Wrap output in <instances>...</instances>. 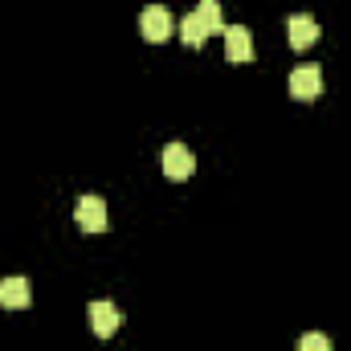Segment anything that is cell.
Here are the masks:
<instances>
[{"instance_id": "obj_11", "label": "cell", "mask_w": 351, "mask_h": 351, "mask_svg": "<svg viewBox=\"0 0 351 351\" xmlns=\"http://www.w3.org/2000/svg\"><path fill=\"white\" fill-rule=\"evenodd\" d=\"M298 351H331V339H327L323 331H306V335L298 339Z\"/></svg>"}, {"instance_id": "obj_4", "label": "cell", "mask_w": 351, "mask_h": 351, "mask_svg": "<svg viewBox=\"0 0 351 351\" xmlns=\"http://www.w3.org/2000/svg\"><path fill=\"white\" fill-rule=\"evenodd\" d=\"M192 168H196V160H192V152H188L184 143H168V147H164V176H168V180L184 184V180L192 176Z\"/></svg>"}, {"instance_id": "obj_6", "label": "cell", "mask_w": 351, "mask_h": 351, "mask_svg": "<svg viewBox=\"0 0 351 351\" xmlns=\"http://www.w3.org/2000/svg\"><path fill=\"white\" fill-rule=\"evenodd\" d=\"M319 90H323V70L319 66H298L294 74H290V94L294 98H319Z\"/></svg>"}, {"instance_id": "obj_8", "label": "cell", "mask_w": 351, "mask_h": 351, "mask_svg": "<svg viewBox=\"0 0 351 351\" xmlns=\"http://www.w3.org/2000/svg\"><path fill=\"white\" fill-rule=\"evenodd\" d=\"M29 298H33V290H29L25 278H4V282H0V306H8V311H25Z\"/></svg>"}, {"instance_id": "obj_5", "label": "cell", "mask_w": 351, "mask_h": 351, "mask_svg": "<svg viewBox=\"0 0 351 351\" xmlns=\"http://www.w3.org/2000/svg\"><path fill=\"white\" fill-rule=\"evenodd\" d=\"M225 58L229 62H250L254 58V37H250V29L245 25H225Z\"/></svg>"}, {"instance_id": "obj_2", "label": "cell", "mask_w": 351, "mask_h": 351, "mask_svg": "<svg viewBox=\"0 0 351 351\" xmlns=\"http://www.w3.org/2000/svg\"><path fill=\"white\" fill-rule=\"evenodd\" d=\"M90 327H94V335H98V339H110V335L123 327V311H119L114 302L98 298V302H90Z\"/></svg>"}, {"instance_id": "obj_3", "label": "cell", "mask_w": 351, "mask_h": 351, "mask_svg": "<svg viewBox=\"0 0 351 351\" xmlns=\"http://www.w3.org/2000/svg\"><path fill=\"white\" fill-rule=\"evenodd\" d=\"M74 217H78V225L86 229V233H102L106 229V204H102V196H78V204H74Z\"/></svg>"}, {"instance_id": "obj_7", "label": "cell", "mask_w": 351, "mask_h": 351, "mask_svg": "<svg viewBox=\"0 0 351 351\" xmlns=\"http://www.w3.org/2000/svg\"><path fill=\"white\" fill-rule=\"evenodd\" d=\"M286 33H290V45H294V49H306V45L319 41V21L306 16V12H298V16H290Z\"/></svg>"}, {"instance_id": "obj_9", "label": "cell", "mask_w": 351, "mask_h": 351, "mask_svg": "<svg viewBox=\"0 0 351 351\" xmlns=\"http://www.w3.org/2000/svg\"><path fill=\"white\" fill-rule=\"evenodd\" d=\"M204 37H208V29H204V21H200V16H196V12H188V16H184V21H180V41H184V45H192V49H196V45H200V41H204Z\"/></svg>"}, {"instance_id": "obj_10", "label": "cell", "mask_w": 351, "mask_h": 351, "mask_svg": "<svg viewBox=\"0 0 351 351\" xmlns=\"http://www.w3.org/2000/svg\"><path fill=\"white\" fill-rule=\"evenodd\" d=\"M196 16L204 21L208 37H213V33H225V21H221V4H217V0H200V4H196Z\"/></svg>"}, {"instance_id": "obj_1", "label": "cell", "mask_w": 351, "mask_h": 351, "mask_svg": "<svg viewBox=\"0 0 351 351\" xmlns=\"http://www.w3.org/2000/svg\"><path fill=\"white\" fill-rule=\"evenodd\" d=\"M139 33L147 37V41H168L172 37V12L164 8V4H147L143 12H139Z\"/></svg>"}]
</instances>
